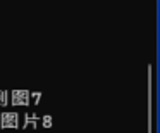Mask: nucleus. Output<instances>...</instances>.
Instances as JSON below:
<instances>
[{"mask_svg": "<svg viewBox=\"0 0 160 133\" xmlns=\"http://www.w3.org/2000/svg\"><path fill=\"white\" fill-rule=\"evenodd\" d=\"M12 105H28L31 104V92L28 90H14L11 93Z\"/></svg>", "mask_w": 160, "mask_h": 133, "instance_id": "nucleus-1", "label": "nucleus"}, {"mask_svg": "<svg viewBox=\"0 0 160 133\" xmlns=\"http://www.w3.org/2000/svg\"><path fill=\"white\" fill-rule=\"evenodd\" d=\"M9 104V93L5 90H0V107Z\"/></svg>", "mask_w": 160, "mask_h": 133, "instance_id": "nucleus-5", "label": "nucleus"}, {"mask_svg": "<svg viewBox=\"0 0 160 133\" xmlns=\"http://www.w3.org/2000/svg\"><path fill=\"white\" fill-rule=\"evenodd\" d=\"M0 126L2 128H18L19 126V114L18 112H4L0 114Z\"/></svg>", "mask_w": 160, "mask_h": 133, "instance_id": "nucleus-2", "label": "nucleus"}, {"mask_svg": "<svg viewBox=\"0 0 160 133\" xmlns=\"http://www.w3.org/2000/svg\"><path fill=\"white\" fill-rule=\"evenodd\" d=\"M42 125H43V128H52V125H53V119H52V116H50V114H45V116H43V119H42Z\"/></svg>", "mask_w": 160, "mask_h": 133, "instance_id": "nucleus-4", "label": "nucleus"}, {"mask_svg": "<svg viewBox=\"0 0 160 133\" xmlns=\"http://www.w3.org/2000/svg\"><path fill=\"white\" fill-rule=\"evenodd\" d=\"M40 100H42V92H31V102L33 104L38 105Z\"/></svg>", "mask_w": 160, "mask_h": 133, "instance_id": "nucleus-6", "label": "nucleus"}, {"mask_svg": "<svg viewBox=\"0 0 160 133\" xmlns=\"http://www.w3.org/2000/svg\"><path fill=\"white\" fill-rule=\"evenodd\" d=\"M38 125V116L33 114V112H28V114H24V121H22V128H31V126Z\"/></svg>", "mask_w": 160, "mask_h": 133, "instance_id": "nucleus-3", "label": "nucleus"}]
</instances>
